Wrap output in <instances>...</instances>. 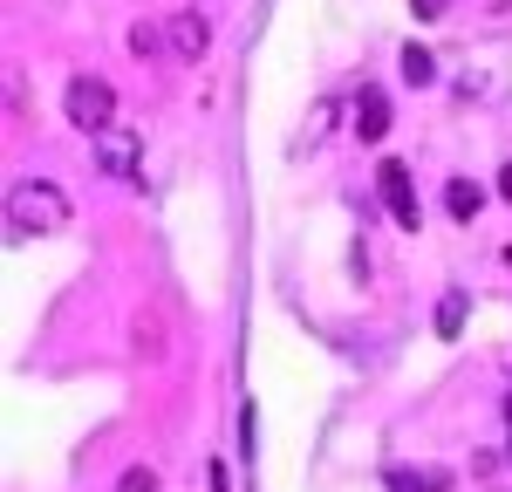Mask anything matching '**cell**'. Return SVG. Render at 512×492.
<instances>
[{"instance_id": "cell-2", "label": "cell", "mask_w": 512, "mask_h": 492, "mask_svg": "<svg viewBox=\"0 0 512 492\" xmlns=\"http://www.w3.org/2000/svg\"><path fill=\"white\" fill-rule=\"evenodd\" d=\"M62 110H69V123H76L82 137H96V130L117 123V89H110L103 76H76L69 89H62Z\"/></svg>"}, {"instance_id": "cell-1", "label": "cell", "mask_w": 512, "mask_h": 492, "mask_svg": "<svg viewBox=\"0 0 512 492\" xmlns=\"http://www.w3.org/2000/svg\"><path fill=\"white\" fill-rule=\"evenodd\" d=\"M69 226V192L55 178H21L7 185V240H41Z\"/></svg>"}, {"instance_id": "cell-5", "label": "cell", "mask_w": 512, "mask_h": 492, "mask_svg": "<svg viewBox=\"0 0 512 492\" xmlns=\"http://www.w3.org/2000/svg\"><path fill=\"white\" fill-rule=\"evenodd\" d=\"M376 185H383V199H390L396 226H403V233H417V226H424V212H417V192H410V171L390 158L383 171H376Z\"/></svg>"}, {"instance_id": "cell-11", "label": "cell", "mask_w": 512, "mask_h": 492, "mask_svg": "<svg viewBox=\"0 0 512 492\" xmlns=\"http://www.w3.org/2000/svg\"><path fill=\"white\" fill-rule=\"evenodd\" d=\"M110 492H158V472H151V465H130V472H123Z\"/></svg>"}, {"instance_id": "cell-12", "label": "cell", "mask_w": 512, "mask_h": 492, "mask_svg": "<svg viewBox=\"0 0 512 492\" xmlns=\"http://www.w3.org/2000/svg\"><path fill=\"white\" fill-rule=\"evenodd\" d=\"M130 48H137V55H158V48H164V28H151V21H144V28L130 35Z\"/></svg>"}, {"instance_id": "cell-7", "label": "cell", "mask_w": 512, "mask_h": 492, "mask_svg": "<svg viewBox=\"0 0 512 492\" xmlns=\"http://www.w3.org/2000/svg\"><path fill=\"white\" fill-rule=\"evenodd\" d=\"M465 308H472V294H465V287H451V294L437 301V335H444V342L465 328Z\"/></svg>"}, {"instance_id": "cell-15", "label": "cell", "mask_w": 512, "mask_h": 492, "mask_svg": "<svg viewBox=\"0 0 512 492\" xmlns=\"http://www.w3.org/2000/svg\"><path fill=\"white\" fill-rule=\"evenodd\" d=\"M506 424H512V404H506Z\"/></svg>"}, {"instance_id": "cell-10", "label": "cell", "mask_w": 512, "mask_h": 492, "mask_svg": "<svg viewBox=\"0 0 512 492\" xmlns=\"http://www.w3.org/2000/svg\"><path fill=\"white\" fill-rule=\"evenodd\" d=\"M403 76L417 82V89H424V82L437 76V62H431V48H417V41H410V48H403Z\"/></svg>"}, {"instance_id": "cell-14", "label": "cell", "mask_w": 512, "mask_h": 492, "mask_svg": "<svg viewBox=\"0 0 512 492\" xmlns=\"http://www.w3.org/2000/svg\"><path fill=\"white\" fill-rule=\"evenodd\" d=\"M499 199H512V164H506V171H499Z\"/></svg>"}, {"instance_id": "cell-4", "label": "cell", "mask_w": 512, "mask_h": 492, "mask_svg": "<svg viewBox=\"0 0 512 492\" xmlns=\"http://www.w3.org/2000/svg\"><path fill=\"white\" fill-rule=\"evenodd\" d=\"M164 48H171L178 62H205V48H212V21H205L198 7L171 14V21H164Z\"/></svg>"}, {"instance_id": "cell-6", "label": "cell", "mask_w": 512, "mask_h": 492, "mask_svg": "<svg viewBox=\"0 0 512 492\" xmlns=\"http://www.w3.org/2000/svg\"><path fill=\"white\" fill-rule=\"evenodd\" d=\"M383 130H390V96H383V89H362V96H355V137L376 144Z\"/></svg>"}, {"instance_id": "cell-3", "label": "cell", "mask_w": 512, "mask_h": 492, "mask_svg": "<svg viewBox=\"0 0 512 492\" xmlns=\"http://www.w3.org/2000/svg\"><path fill=\"white\" fill-rule=\"evenodd\" d=\"M89 158H96L103 178H137V164H144V137H137V130H123V123H110V130H96V137H89Z\"/></svg>"}, {"instance_id": "cell-9", "label": "cell", "mask_w": 512, "mask_h": 492, "mask_svg": "<svg viewBox=\"0 0 512 492\" xmlns=\"http://www.w3.org/2000/svg\"><path fill=\"white\" fill-rule=\"evenodd\" d=\"M444 212H451V219H472L478 212V185L472 178H451V185H444Z\"/></svg>"}, {"instance_id": "cell-8", "label": "cell", "mask_w": 512, "mask_h": 492, "mask_svg": "<svg viewBox=\"0 0 512 492\" xmlns=\"http://www.w3.org/2000/svg\"><path fill=\"white\" fill-rule=\"evenodd\" d=\"M383 486H390V492H444V479H437V472H410V465H390V472H383Z\"/></svg>"}, {"instance_id": "cell-13", "label": "cell", "mask_w": 512, "mask_h": 492, "mask_svg": "<svg viewBox=\"0 0 512 492\" xmlns=\"http://www.w3.org/2000/svg\"><path fill=\"white\" fill-rule=\"evenodd\" d=\"M444 7H451V0H410V14H417V21H437Z\"/></svg>"}]
</instances>
